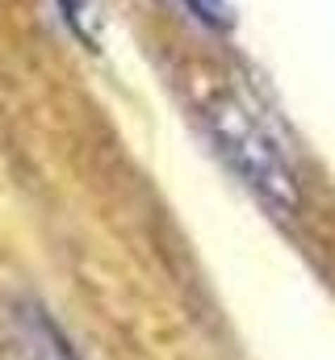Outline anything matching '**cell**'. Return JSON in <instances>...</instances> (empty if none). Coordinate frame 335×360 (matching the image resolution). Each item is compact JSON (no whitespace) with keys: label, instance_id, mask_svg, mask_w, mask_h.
<instances>
[{"label":"cell","instance_id":"obj_1","mask_svg":"<svg viewBox=\"0 0 335 360\" xmlns=\"http://www.w3.org/2000/svg\"><path fill=\"white\" fill-rule=\"evenodd\" d=\"M201 122H206V134H210L214 151L231 164V172L244 180L272 214H293L298 210V201H302L298 172H293L285 147L277 143V134L268 130V122L244 96H235V92L210 96L206 109H201Z\"/></svg>","mask_w":335,"mask_h":360},{"label":"cell","instance_id":"obj_2","mask_svg":"<svg viewBox=\"0 0 335 360\" xmlns=\"http://www.w3.org/2000/svg\"><path fill=\"white\" fill-rule=\"evenodd\" d=\"M8 335L17 360H84L68 331L51 319V310L34 297H17L8 306Z\"/></svg>","mask_w":335,"mask_h":360},{"label":"cell","instance_id":"obj_3","mask_svg":"<svg viewBox=\"0 0 335 360\" xmlns=\"http://www.w3.org/2000/svg\"><path fill=\"white\" fill-rule=\"evenodd\" d=\"M59 4V17L68 21V30L80 38L84 46H96L101 34H96V13H92V0H55Z\"/></svg>","mask_w":335,"mask_h":360},{"label":"cell","instance_id":"obj_4","mask_svg":"<svg viewBox=\"0 0 335 360\" xmlns=\"http://www.w3.org/2000/svg\"><path fill=\"white\" fill-rule=\"evenodd\" d=\"M180 4H184L201 25H210V30H231V21H235L227 0H180Z\"/></svg>","mask_w":335,"mask_h":360}]
</instances>
